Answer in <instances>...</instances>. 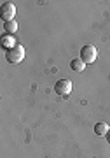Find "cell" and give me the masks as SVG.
<instances>
[{"mask_svg":"<svg viewBox=\"0 0 110 158\" xmlns=\"http://www.w3.org/2000/svg\"><path fill=\"white\" fill-rule=\"evenodd\" d=\"M6 58L9 63H19L25 60V48L19 44H16L14 48H11V49H7L6 53Z\"/></svg>","mask_w":110,"mask_h":158,"instance_id":"1","label":"cell"},{"mask_svg":"<svg viewBox=\"0 0 110 158\" xmlns=\"http://www.w3.org/2000/svg\"><path fill=\"white\" fill-rule=\"evenodd\" d=\"M16 16V6L12 2H2V19L6 21H12Z\"/></svg>","mask_w":110,"mask_h":158,"instance_id":"4","label":"cell"},{"mask_svg":"<svg viewBox=\"0 0 110 158\" xmlns=\"http://www.w3.org/2000/svg\"><path fill=\"white\" fill-rule=\"evenodd\" d=\"M107 141H108V144H110V130H108V134H107Z\"/></svg>","mask_w":110,"mask_h":158,"instance_id":"9","label":"cell"},{"mask_svg":"<svg viewBox=\"0 0 110 158\" xmlns=\"http://www.w3.org/2000/svg\"><path fill=\"white\" fill-rule=\"evenodd\" d=\"M4 30L7 32V35H12L14 32H18V21L12 19V21H6L4 23Z\"/></svg>","mask_w":110,"mask_h":158,"instance_id":"7","label":"cell"},{"mask_svg":"<svg viewBox=\"0 0 110 158\" xmlns=\"http://www.w3.org/2000/svg\"><path fill=\"white\" fill-rule=\"evenodd\" d=\"M96 58H98V49H96L93 44H86L82 49H81V60H82L86 65H88V63H94Z\"/></svg>","mask_w":110,"mask_h":158,"instance_id":"2","label":"cell"},{"mask_svg":"<svg viewBox=\"0 0 110 158\" xmlns=\"http://www.w3.org/2000/svg\"><path fill=\"white\" fill-rule=\"evenodd\" d=\"M70 69L73 70V72H82L84 69H86V63H84L81 58H75V60L70 62Z\"/></svg>","mask_w":110,"mask_h":158,"instance_id":"5","label":"cell"},{"mask_svg":"<svg viewBox=\"0 0 110 158\" xmlns=\"http://www.w3.org/2000/svg\"><path fill=\"white\" fill-rule=\"evenodd\" d=\"M108 125L107 123H96L94 125V132H96V135H107L108 134Z\"/></svg>","mask_w":110,"mask_h":158,"instance_id":"8","label":"cell"},{"mask_svg":"<svg viewBox=\"0 0 110 158\" xmlns=\"http://www.w3.org/2000/svg\"><path fill=\"white\" fill-rule=\"evenodd\" d=\"M14 46H16V40H14L12 35H4V37H2V48H4V49H11Z\"/></svg>","mask_w":110,"mask_h":158,"instance_id":"6","label":"cell"},{"mask_svg":"<svg viewBox=\"0 0 110 158\" xmlns=\"http://www.w3.org/2000/svg\"><path fill=\"white\" fill-rule=\"evenodd\" d=\"M72 90H73V85H72L70 79H60V81H56L54 91L58 93V95L66 97V95H70L72 93Z\"/></svg>","mask_w":110,"mask_h":158,"instance_id":"3","label":"cell"}]
</instances>
